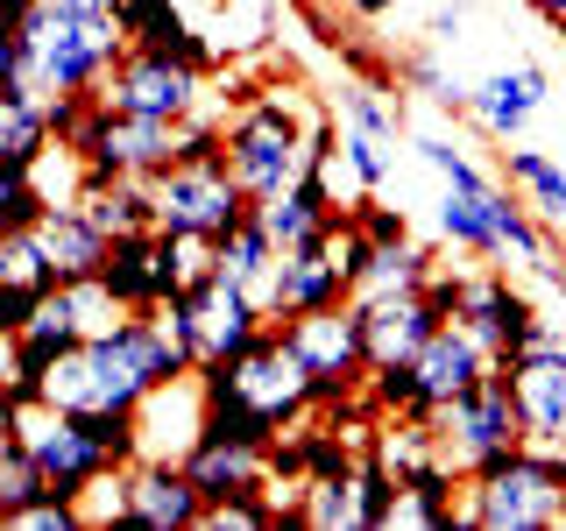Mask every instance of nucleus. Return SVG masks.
I'll use <instances>...</instances> for the list:
<instances>
[{"instance_id":"2","label":"nucleus","mask_w":566,"mask_h":531,"mask_svg":"<svg viewBox=\"0 0 566 531\" xmlns=\"http://www.w3.org/2000/svg\"><path fill=\"white\" fill-rule=\"evenodd\" d=\"M566 518V454L517 447L460 482V524L468 531H559Z\"/></svg>"},{"instance_id":"39","label":"nucleus","mask_w":566,"mask_h":531,"mask_svg":"<svg viewBox=\"0 0 566 531\" xmlns=\"http://www.w3.org/2000/svg\"><path fill=\"white\" fill-rule=\"evenodd\" d=\"M460 29H468V8H439L432 22H424V43H439V50H447Z\"/></svg>"},{"instance_id":"4","label":"nucleus","mask_w":566,"mask_h":531,"mask_svg":"<svg viewBox=\"0 0 566 531\" xmlns=\"http://www.w3.org/2000/svg\"><path fill=\"white\" fill-rule=\"evenodd\" d=\"M164 319H170L177 341H185V354H191V368H199V376L241 362V354L262 341V326H270V312H262L241 283H227L220 270H206L199 283H185V291L164 305Z\"/></svg>"},{"instance_id":"23","label":"nucleus","mask_w":566,"mask_h":531,"mask_svg":"<svg viewBox=\"0 0 566 531\" xmlns=\"http://www.w3.org/2000/svg\"><path fill=\"white\" fill-rule=\"evenodd\" d=\"M432 270H439V256L418 235L397 241V248H368L361 277H354V298H411V291L432 283Z\"/></svg>"},{"instance_id":"33","label":"nucleus","mask_w":566,"mask_h":531,"mask_svg":"<svg viewBox=\"0 0 566 531\" xmlns=\"http://www.w3.org/2000/svg\"><path fill=\"white\" fill-rule=\"evenodd\" d=\"M35 496H57V489H50V475H43V460H35L29 447H8V454H0V531L22 518Z\"/></svg>"},{"instance_id":"14","label":"nucleus","mask_w":566,"mask_h":531,"mask_svg":"<svg viewBox=\"0 0 566 531\" xmlns=\"http://www.w3.org/2000/svg\"><path fill=\"white\" fill-rule=\"evenodd\" d=\"M545 100H553L545 64H503V71H489V79H474L468 121H474L489 142H524V128L545 114Z\"/></svg>"},{"instance_id":"41","label":"nucleus","mask_w":566,"mask_h":531,"mask_svg":"<svg viewBox=\"0 0 566 531\" xmlns=\"http://www.w3.org/2000/svg\"><path fill=\"white\" fill-rule=\"evenodd\" d=\"M8 389H14V333L0 326V397H8Z\"/></svg>"},{"instance_id":"28","label":"nucleus","mask_w":566,"mask_h":531,"mask_svg":"<svg viewBox=\"0 0 566 531\" xmlns=\"http://www.w3.org/2000/svg\"><path fill=\"white\" fill-rule=\"evenodd\" d=\"M503 170H510V185L531 199V212H538V220H566V164H553L545 149L510 142V149H503Z\"/></svg>"},{"instance_id":"38","label":"nucleus","mask_w":566,"mask_h":531,"mask_svg":"<svg viewBox=\"0 0 566 531\" xmlns=\"http://www.w3.org/2000/svg\"><path fill=\"white\" fill-rule=\"evenodd\" d=\"M460 291H468V270H447V262H439L432 283H424V305H432L439 319H453L460 312Z\"/></svg>"},{"instance_id":"8","label":"nucleus","mask_w":566,"mask_h":531,"mask_svg":"<svg viewBox=\"0 0 566 531\" xmlns=\"http://www.w3.org/2000/svg\"><path fill=\"white\" fill-rule=\"evenodd\" d=\"M291 333V347L305 354L312 368V412H340V404L361 397L368 383V341H361V312L347 305H318V312H297V319H276Z\"/></svg>"},{"instance_id":"12","label":"nucleus","mask_w":566,"mask_h":531,"mask_svg":"<svg viewBox=\"0 0 566 531\" xmlns=\"http://www.w3.org/2000/svg\"><path fill=\"white\" fill-rule=\"evenodd\" d=\"M453 319L482 341L489 362H510L531 341V326H538V305H531V291L510 283V270H468V291H460Z\"/></svg>"},{"instance_id":"6","label":"nucleus","mask_w":566,"mask_h":531,"mask_svg":"<svg viewBox=\"0 0 566 531\" xmlns=\"http://www.w3.org/2000/svg\"><path fill=\"white\" fill-rule=\"evenodd\" d=\"M149 389L156 383L142 376L128 333L106 326V333H93V341H78V347L57 354V368L43 376V397H35V404H57V412H135Z\"/></svg>"},{"instance_id":"35","label":"nucleus","mask_w":566,"mask_h":531,"mask_svg":"<svg viewBox=\"0 0 566 531\" xmlns=\"http://www.w3.org/2000/svg\"><path fill=\"white\" fill-rule=\"evenodd\" d=\"M389 510H397V475H389L376 454H361V468H354V524L389 531Z\"/></svg>"},{"instance_id":"40","label":"nucleus","mask_w":566,"mask_h":531,"mask_svg":"<svg viewBox=\"0 0 566 531\" xmlns=\"http://www.w3.org/2000/svg\"><path fill=\"white\" fill-rule=\"evenodd\" d=\"M340 8L354 14V22H382V14H397L403 0H340Z\"/></svg>"},{"instance_id":"3","label":"nucleus","mask_w":566,"mask_h":531,"mask_svg":"<svg viewBox=\"0 0 566 531\" xmlns=\"http://www.w3.org/2000/svg\"><path fill=\"white\" fill-rule=\"evenodd\" d=\"M432 433H439V468H447L453 482H468L489 460L517 454L524 447V412H517V389H510V362H495L474 389H460L453 404H439Z\"/></svg>"},{"instance_id":"30","label":"nucleus","mask_w":566,"mask_h":531,"mask_svg":"<svg viewBox=\"0 0 566 531\" xmlns=\"http://www.w3.org/2000/svg\"><path fill=\"white\" fill-rule=\"evenodd\" d=\"M0 283H8V291H50V283H57L50 241L35 235V227H14V235H0Z\"/></svg>"},{"instance_id":"37","label":"nucleus","mask_w":566,"mask_h":531,"mask_svg":"<svg viewBox=\"0 0 566 531\" xmlns=\"http://www.w3.org/2000/svg\"><path fill=\"white\" fill-rule=\"evenodd\" d=\"M354 212V227H361L376 248H397V241H411V212L403 206H382V191H361V199L347 206Z\"/></svg>"},{"instance_id":"26","label":"nucleus","mask_w":566,"mask_h":531,"mask_svg":"<svg viewBox=\"0 0 566 531\" xmlns=\"http://www.w3.org/2000/svg\"><path fill=\"white\" fill-rule=\"evenodd\" d=\"M397 85H411V93H424L439 106V114H468L474 106V79H460V71L439 58V43H418L397 58Z\"/></svg>"},{"instance_id":"18","label":"nucleus","mask_w":566,"mask_h":531,"mask_svg":"<svg viewBox=\"0 0 566 531\" xmlns=\"http://www.w3.org/2000/svg\"><path fill=\"white\" fill-rule=\"evenodd\" d=\"M185 475L199 482L206 503H227V496L270 489V454H262V447H241V439H220V433H199L185 447Z\"/></svg>"},{"instance_id":"29","label":"nucleus","mask_w":566,"mask_h":531,"mask_svg":"<svg viewBox=\"0 0 566 531\" xmlns=\"http://www.w3.org/2000/svg\"><path fill=\"white\" fill-rule=\"evenodd\" d=\"M389 93H397V79H347L340 85V121L361 128V135H376V142H403V100H389Z\"/></svg>"},{"instance_id":"5","label":"nucleus","mask_w":566,"mask_h":531,"mask_svg":"<svg viewBox=\"0 0 566 531\" xmlns=\"http://www.w3.org/2000/svg\"><path fill=\"white\" fill-rule=\"evenodd\" d=\"M305 128L312 114H297L291 93H255L227 121V164L248 185V199H276L283 185H297L312 164H305Z\"/></svg>"},{"instance_id":"25","label":"nucleus","mask_w":566,"mask_h":531,"mask_svg":"<svg viewBox=\"0 0 566 531\" xmlns=\"http://www.w3.org/2000/svg\"><path fill=\"white\" fill-rule=\"evenodd\" d=\"M57 149V128H50V100H0V164L8 170H35Z\"/></svg>"},{"instance_id":"34","label":"nucleus","mask_w":566,"mask_h":531,"mask_svg":"<svg viewBox=\"0 0 566 531\" xmlns=\"http://www.w3.org/2000/svg\"><path fill=\"white\" fill-rule=\"evenodd\" d=\"M389 149L397 142H376V135H361V128H340V170H347V191L361 199V191H382L389 185Z\"/></svg>"},{"instance_id":"44","label":"nucleus","mask_w":566,"mask_h":531,"mask_svg":"<svg viewBox=\"0 0 566 531\" xmlns=\"http://www.w3.org/2000/svg\"><path fill=\"white\" fill-rule=\"evenodd\" d=\"M559 531H566V518H559Z\"/></svg>"},{"instance_id":"20","label":"nucleus","mask_w":566,"mask_h":531,"mask_svg":"<svg viewBox=\"0 0 566 531\" xmlns=\"http://www.w3.org/2000/svg\"><path fill=\"white\" fill-rule=\"evenodd\" d=\"M78 206H85V220H93L106 241L156 227V191H149V177H85V170H78Z\"/></svg>"},{"instance_id":"43","label":"nucleus","mask_w":566,"mask_h":531,"mask_svg":"<svg viewBox=\"0 0 566 531\" xmlns=\"http://www.w3.org/2000/svg\"><path fill=\"white\" fill-rule=\"evenodd\" d=\"M553 29H559V43H566V8H559V22H553Z\"/></svg>"},{"instance_id":"27","label":"nucleus","mask_w":566,"mask_h":531,"mask_svg":"<svg viewBox=\"0 0 566 531\" xmlns=\"http://www.w3.org/2000/svg\"><path fill=\"white\" fill-rule=\"evenodd\" d=\"M432 227H439V241H453V248H460V256H474V262H495L489 191H453V185H447V199H439Z\"/></svg>"},{"instance_id":"32","label":"nucleus","mask_w":566,"mask_h":531,"mask_svg":"<svg viewBox=\"0 0 566 531\" xmlns=\"http://www.w3.org/2000/svg\"><path fill=\"white\" fill-rule=\"evenodd\" d=\"M411 156L439 177V185H453V191H489V185H495V177L474 164V156L460 149L453 135H411Z\"/></svg>"},{"instance_id":"42","label":"nucleus","mask_w":566,"mask_h":531,"mask_svg":"<svg viewBox=\"0 0 566 531\" xmlns=\"http://www.w3.org/2000/svg\"><path fill=\"white\" fill-rule=\"evenodd\" d=\"M524 8L538 14V22H559V8H566V0H524Z\"/></svg>"},{"instance_id":"22","label":"nucleus","mask_w":566,"mask_h":531,"mask_svg":"<svg viewBox=\"0 0 566 531\" xmlns=\"http://www.w3.org/2000/svg\"><path fill=\"white\" fill-rule=\"evenodd\" d=\"M276 262H283V248L270 241V227H262L255 212H248V220L234 227V235H227L220 248H212V270H220L227 283H241V291L255 298L262 312H270V283H276Z\"/></svg>"},{"instance_id":"13","label":"nucleus","mask_w":566,"mask_h":531,"mask_svg":"<svg viewBox=\"0 0 566 531\" xmlns=\"http://www.w3.org/2000/svg\"><path fill=\"white\" fill-rule=\"evenodd\" d=\"M128 518L135 531H199L206 496L185 475V460H156V454L128 460Z\"/></svg>"},{"instance_id":"15","label":"nucleus","mask_w":566,"mask_h":531,"mask_svg":"<svg viewBox=\"0 0 566 531\" xmlns=\"http://www.w3.org/2000/svg\"><path fill=\"white\" fill-rule=\"evenodd\" d=\"M340 212H347V199L333 191L326 164H312L297 185H283L276 199H255V220L270 227L276 248H305V241H318V235H333V220H340Z\"/></svg>"},{"instance_id":"11","label":"nucleus","mask_w":566,"mask_h":531,"mask_svg":"<svg viewBox=\"0 0 566 531\" xmlns=\"http://www.w3.org/2000/svg\"><path fill=\"white\" fill-rule=\"evenodd\" d=\"M347 298H354V277H347V256H340V220H333V235H318L305 248H283L276 283H270V319L347 305Z\"/></svg>"},{"instance_id":"21","label":"nucleus","mask_w":566,"mask_h":531,"mask_svg":"<svg viewBox=\"0 0 566 531\" xmlns=\"http://www.w3.org/2000/svg\"><path fill=\"white\" fill-rule=\"evenodd\" d=\"M35 235L50 241V262H57V283H78V277H99V262H106V241L93 220H85V206L78 199H64V206H43V220H35Z\"/></svg>"},{"instance_id":"24","label":"nucleus","mask_w":566,"mask_h":531,"mask_svg":"<svg viewBox=\"0 0 566 531\" xmlns=\"http://www.w3.org/2000/svg\"><path fill=\"white\" fill-rule=\"evenodd\" d=\"M389 524H411V531H453L460 524V482L447 468H418L397 482V510H389Z\"/></svg>"},{"instance_id":"10","label":"nucleus","mask_w":566,"mask_h":531,"mask_svg":"<svg viewBox=\"0 0 566 531\" xmlns=\"http://www.w3.org/2000/svg\"><path fill=\"white\" fill-rule=\"evenodd\" d=\"M99 100L120 106V114H149V121H191L206 106V71L177 64V58H164V50L128 43V58L106 71Z\"/></svg>"},{"instance_id":"9","label":"nucleus","mask_w":566,"mask_h":531,"mask_svg":"<svg viewBox=\"0 0 566 531\" xmlns=\"http://www.w3.org/2000/svg\"><path fill=\"white\" fill-rule=\"evenodd\" d=\"M206 383H220V389H234L241 404H255L262 418L276 425V433H291L297 418L312 412V368H305V354L291 347V333L276 326H262V341L241 354V362H227V368H212Z\"/></svg>"},{"instance_id":"7","label":"nucleus","mask_w":566,"mask_h":531,"mask_svg":"<svg viewBox=\"0 0 566 531\" xmlns=\"http://www.w3.org/2000/svg\"><path fill=\"white\" fill-rule=\"evenodd\" d=\"M149 191H156V227H164V235H191V241H212V248L255 212V199H248V185L234 177L227 156L170 164V170L149 177Z\"/></svg>"},{"instance_id":"31","label":"nucleus","mask_w":566,"mask_h":531,"mask_svg":"<svg viewBox=\"0 0 566 531\" xmlns=\"http://www.w3.org/2000/svg\"><path fill=\"white\" fill-rule=\"evenodd\" d=\"M297 510H305V531H361L354 524V475H305Z\"/></svg>"},{"instance_id":"1","label":"nucleus","mask_w":566,"mask_h":531,"mask_svg":"<svg viewBox=\"0 0 566 531\" xmlns=\"http://www.w3.org/2000/svg\"><path fill=\"white\" fill-rule=\"evenodd\" d=\"M128 58V29L120 14H78L57 0H35V14L22 22V64H29V93L57 100V93H99L106 71Z\"/></svg>"},{"instance_id":"16","label":"nucleus","mask_w":566,"mask_h":531,"mask_svg":"<svg viewBox=\"0 0 566 531\" xmlns=\"http://www.w3.org/2000/svg\"><path fill=\"white\" fill-rule=\"evenodd\" d=\"M361 312V341H368V368H389V362H418V347L432 341L447 319L424 305V291L411 298H354Z\"/></svg>"},{"instance_id":"36","label":"nucleus","mask_w":566,"mask_h":531,"mask_svg":"<svg viewBox=\"0 0 566 531\" xmlns=\"http://www.w3.org/2000/svg\"><path fill=\"white\" fill-rule=\"evenodd\" d=\"M43 185H35V170H8L0 164V235H14V227H35L43 220Z\"/></svg>"},{"instance_id":"17","label":"nucleus","mask_w":566,"mask_h":531,"mask_svg":"<svg viewBox=\"0 0 566 531\" xmlns=\"http://www.w3.org/2000/svg\"><path fill=\"white\" fill-rule=\"evenodd\" d=\"M411 368H418V397H424V412L439 418V404H453L460 389H474L495 362L482 354V341H474L460 319H447V326H439L432 341L418 347V362H411Z\"/></svg>"},{"instance_id":"19","label":"nucleus","mask_w":566,"mask_h":531,"mask_svg":"<svg viewBox=\"0 0 566 531\" xmlns=\"http://www.w3.org/2000/svg\"><path fill=\"white\" fill-rule=\"evenodd\" d=\"M114 14H120V29H128V43L164 50V58H177V64H191V71H206V79H212V64H220V58H212V43L170 8V0H114Z\"/></svg>"}]
</instances>
